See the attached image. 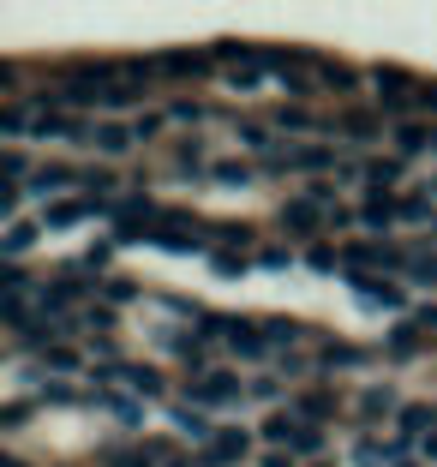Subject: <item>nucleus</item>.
I'll use <instances>...</instances> for the list:
<instances>
[{"label":"nucleus","mask_w":437,"mask_h":467,"mask_svg":"<svg viewBox=\"0 0 437 467\" xmlns=\"http://www.w3.org/2000/svg\"><path fill=\"white\" fill-rule=\"evenodd\" d=\"M317 78H324V90H342V97H348V90L359 84V72L342 67V60H324V67H317Z\"/></svg>","instance_id":"nucleus-14"},{"label":"nucleus","mask_w":437,"mask_h":467,"mask_svg":"<svg viewBox=\"0 0 437 467\" xmlns=\"http://www.w3.org/2000/svg\"><path fill=\"white\" fill-rule=\"evenodd\" d=\"M336 264H342V258H336L329 246H312V270H336Z\"/></svg>","instance_id":"nucleus-35"},{"label":"nucleus","mask_w":437,"mask_h":467,"mask_svg":"<svg viewBox=\"0 0 437 467\" xmlns=\"http://www.w3.org/2000/svg\"><path fill=\"white\" fill-rule=\"evenodd\" d=\"M432 426H437V408H425V401L401 408V431H413V438H420V431H432Z\"/></svg>","instance_id":"nucleus-15"},{"label":"nucleus","mask_w":437,"mask_h":467,"mask_svg":"<svg viewBox=\"0 0 437 467\" xmlns=\"http://www.w3.org/2000/svg\"><path fill=\"white\" fill-rule=\"evenodd\" d=\"M30 240H36V228H30V222H13V228H6V252H25Z\"/></svg>","instance_id":"nucleus-26"},{"label":"nucleus","mask_w":437,"mask_h":467,"mask_svg":"<svg viewBox=\"0 0 437 467\" xmlns=\"http://www.w3.org/2000/svg\"><path fill=\"white\" fill-rule=\"evenodd\" d=\"M317 443H324V438H317L312 426H300V431H294V450H317Z\"/></svg>","instance_id":"nucleus-39"},{"label":"nucleus","mask_w":437,"mask_h":467,"mask_svg":"<svg viewBox=\"0 0 437 467\" xmlns=\"http://www.w3.org/2000/svg\"><path fill=\"white\" fill-rule=\"evenodd\" d=\"M329 408H336V401H329V396H306V413H312V420H324Z\"/></svg>","instance_id":"nucleus-40"},{"label":"nucleus","mask_w":437,"mask_h":467,"mask_svg":"<svg viewBox=\"0 0 437 467\" xmlns=\"http://www.w3.org/2000/svg\"><path fill=\"white\" fill-rule=\"evenodd\" d=\"M216 270L222 275H246V252H216Z\"/></svg>","instance_id":"nucleus-29"},{"label":"nucleus","mask_w":437,"mask_h":467,"mask_svg":"<svg viewBox=\"0 0 437 467\" xmlns=\"http://www.w3.org/2000/svg\"><path fill=\"white\" fill-rule=\"evenodd\" d=\"M371 78H378V97H383V109H390V114H408L413 109V102H420V97H413V90H408V72H401V67H378V72H371Z\"/></svg>","instance_id":"nucleus-1"},{"label":"nucleus","mask_w":437,"mask_h":467,"mask_svg":"<svg viewBox=\"0 0 437 467\" xmlns=\"http://www.w3.org/2000/svg\"><path fill=\"white\" fill-rule=\"evenodd\" d=\"M420 102H425V109H437V90H432V84H425V90H420Z\"/></svg>","instance_id":"nucleus-43"},{"label":"nucleus","mask_w":437,"mask_h":467,"mask_svg":"<svg viewBox=\"0 0 437 467\" xmlns=\"http://www.w3.org/2000/svg\"><path fill=\"white\" fill-rule=\"evenodd\" d=\"M396 216H401V204H390V198H371V204L359 210V222H366L371 234H383V228H396Z\"/></svg>","instance_id":"nucleus-12"},{"label":"nucleus","mask_w":437,"mask_h":467,"mask_svg":"<svg viewBox=\"0 0 437 467\" xmlns=\"http://www.w3.org/2000/svg\"><path fill=\"white\" fill-rule=\"evenodd\" d=\"M48 366H55V371H72V366H78V359H72L67 348H48Z\"/></svg>","instance_id":"nucleus-38"},{"label":"nucleus","mask_w":437,"mask_h":467,"mask_svg":"<svg viewBox=\"0 0 437 467\" xmlns=\"http://www.w3.org/2000/svg\"><path fill=\"white\" fill-rule=\"evenodd\" d=\"M294 431H300V426H294L287 413H276L270 426H264V438H270V443H294Z\"/></svg>","instance_id":"nucleus-24"},{"label":"nucleus","mask_w":437,"mask_h":467,"mask_svg":"<svg viewBox=\"0 0 437 467\" xmlns=\"http://www.w3.org/2000/svg\"><path fill=\"white\" fill-rule=\"evenodd\" d=\"M366 180H371V198H390V186L401 180V162H396V156H383V162L366 168Z\"/></svg>","instance_id":"nucleus-11"},{"label":"nucleus","mask_w":437,"mask_h":467,"mask_svg":"<svg viewBox=\"0 0 437 467\" xmlns=\"http://www.w3.org/2000/svg\"><path fill=\"white\" fill-rule=\"evenodd\" d=\"M156 67L174 72V78H204V72H210V55H192V48H168V55H156Z\"/></svg>","instance_id":"nucleus-4"},{"label":"nucleus","mask_w":437,"mask_h":467,"mask_svg":"<svg viewBox=\"0 0 437 467\" xmlns=\"http://www.w3.org/2000/svg\"><path fill=\"white\" fill-rule=\"evenodd\" d=\"M0 126H6V138H18V132H25V109H6V114H0Z\"/></svg>","instance_id":"nucleus-34"},{"label":"nucleus","mask_w":437,"mask_h":467,"mask_svg":"<svg viewBox=\"0 0 437 467\" xmlns=\"http://www.w3.org/2000/svg\"><path fill=\"white\" fill-rule=\"evenodd\" d=\"M432 216V204H425V198H408V204H401V222H425Z\"/></svg>","instance_id":"nucleus-33"},{"label":"nucleus","mask_w":437,"mask_h":467,"mask_svg":"<svg viewBox=\"0 0 437 467\" xmlns=\"http://www.w3.org/2000/svg\"><path fill=\"white\" fill-rule=\"evenodd\" d=\"M264 467H294V455H282V450H276V455H264Z\"/></svg>","instance_id":"nucleus-42"},{"label":"nucleus","mask_w":437,"mask_h":467,"mask_svg":"<svg viewBox=\"0 0 437 467\" xmlns=\"http://www.w3.org/2000/svg\"><path fill=\"white\" fill-rule=\"evenodd\" d=\"M90 210H109V204H96V198H60V204H48V228H67V222L90 216Z\"/></svg>","instance_id":"nucleus-6"},{"label":"nucleus","mask_w":437,"mask_h":467,"mask_svg":"<svg viewBox=\"0 0 437 467\" xmlns=\"http://www.w3.org/2000/svg\"><path fill=\"white\" fill-rule=\"evenodd\" d=\"M246 431H216V443L204 450V467H228V462H246Z\"/></svg>","instance_id":"nucleus-3"},{"label":"nucleus","mask_w":437,"mask_h":467,"mask_svg":"<svg viewBox=\"0 0 437 467\" xmlns=\"http://www.w3.org/2000/svg\"><path fill=\"white\" fill-rule=\"evenodd\" d=\"M287 162H294V168H329V162H336V156H329V150H294V156H287Z\"/></svg>","instance_id":"nucleus-28"},{"label":"nucleus","mask_w":437,"mask_h":467,"mask_svg":"<svg viewBox=\"0 0 437 467\" xmlns=\"http://www.w3.org/2000/svg\"><path fill=\"white\" fill-rule=\"evenodd\" d=\"M342 126H348V138H378V114H366V109H354Z\"/></svg>","instance_id":"nucleus-21"},{"label":"nucleus","mask_w":437,"mask_h":467,"mask_svg":"<svg viewBox=\"0 0 437 467\" xmlns=\"http://www.w3.org/2000/svg\"><path fill=\"white\" fill-rule=\"evenodd\" d=\"M0 288H6V300H18V294L30 288V275L18 270V264H6V270H0Z\"/></svg>","instance_id":"nucleus-23"},{"label":"nucleus","mask_w":437,"mask_h":467,"mask_svg":"<svg viewBox=\"0 0 437 467\" xmlns=\"http://www.w3.org/2000/svg\"><path fill=\"white\" fill-rule=\"evenodd\" d=\"M216 240H228V246H240V252H246V246H252V228H234V222H216Z\"/></svg>","instance_id":"nucleus-27"},{"label":"nucleus","mask_w":437,"mask_h":467,"mask_svg":"<svg viewBox=\"0 0 437 467\" xmlns=\"http://www.w3.org/2000/svg\"><path fill=\"white\" fill-rule=\"evenodd\" d=\"M67 168H60V162H48V168H36V174H30V192H60V186H67Z\"/></svg>","instance_id":"nucleus-16"},{"label":"nucleus","mask_w":437,"mask_h":467,"mask_svg":"<svg viewBox=\"0 0 437 467\" xmlns=\"http://www.w3.org/2000/svg\"><path fill=\"white\" fill-rule=\"evenodd\" d=\"M0 467H25V462H0Z\"/></svg>","instance_id":"nucleus-44"},{"label":"nucleus","mask_w":437,"mask_h":467,"mask_svg":"<svg viewBox=\"0 0 437 467\" xmlns=\"http://www.w3.org/2000/svg\"><path fill=\"white\" fill-rule=\"evenodd\" d=\"M354 359H359L354 348H329V354H324V366H354Z\"/></svg>","instance_id":"nucleus-36"},{"label":"nucleus","mask_w":437,"mask_h":467,"mask_svg":"<svg viewBox=\"0 0 437 467\" xmlns=\"http://www.w3.org/2000/svg\"><path fill=\"white\" fill-rule=\"evenodd\" d=\"M216 60H234V67H240V60H264V55L252 48V42H234L228 36V42H216Z\"/></svg>","instance_id":"nucleus-20"},{"label":"nucleus","mask_w":437,"mask_h":467,"mask_svg":"<svg viewBox=\"0 0 437 467\" xmlns=\"http://www.w3.org/2000/svg\"><path fill=\"white\" fill-rule=\"evenodd\" d=\"M264 342H300V324L294 317H264Z\"/></svg>","instance_id":"nucleus-19"},{"label":"nucleus","mask_w":437,"mask_h":467,"mask_svg":"<svg viewBox=\"0 0 437 467\" xmlns=\"http://www.w3.org/2000/svg\"><path fill=\"white\" fill-rule=\"evenodd\" d=\"M359 294H366V300H378V306H401V288H396V282H366V275H359Z\"/></svg>","instance_id":"nucleus-17"},{"label":"nucleus","mask_w":437,"mask_h":467,"mask_svg":"<svg viewBox=\"0 0 437 467\" xmlns=\"http://www.w3.org/2000/svg\"><path fill=\"white\" fill-rule=\"evenodd\" d=\"M192 401H240V378L204 371V378H192Z\"/></svg>","instance_id":"nucleus-2"},{"label":"nucleus","mask_w":437,"mask_h":467,"mask_svg":"<svg viewBox=\"0 0 437 467\" xmlns=\"http://www.w3.org/2000/svg\"><path fill=\"white\" fill-rule=\"evenodd\" d=\"M174 426L186 431V438H198V443H204V450H210V443H216V426H210V420H204V413H198V408H174Z\"/></svg>","instance_id":"nucleus-8"},{"label":"nucleus","mask_w":437,"mask_h":467,"mask_svg":"<svg viewBox=\"0 0 437 467\" xmlns=\"http://www.w3.org/2000/svg\"><path fill=\"white\" fill-rule=\"evenodd\" d=\"M390 408H396V396H390V389H366V396H359V413H366V420H383Z\"/></svg>","instance_id":"nucleus-18"},{"label":"nucleus","mask_w":437,"mask_h":467,"mask_svg":"<svg viewBox=\"0 0 437 467\" xmlns=\"http://www.w3.org/2000/svg\"><path fill=\"white\" fill-rule=\"evenodd\" d=\"M120 384L132 389V396H162V378L144 371V366H120Z\"/></svg>","instance_id":"nucleus-13"},{"label":"nucleus","mask_w":437,"mask_h":467,"mask_svg":"<svg viewBox=\"0 0 437 467\" xmlns=\"http://www.w3.org/2000/svg\"><path fill=\"white\" fill-rule=\"evenodd\" d=\"M252 168L246 162H216V186H246Z\"/></svg>","instance_id":"nucleus-22"},{"label":"nucleus","mask_w":437,"mask_h":467,"mask_svg":"<svg viewBox=\"0 0 437 467\" xmlns=\"http://www.w3.org/2000/svg\"><path fill=\"white\" fill-rule=\"evenodd\" d=\"M312 222H317V204H312V198H294V204H282V228H287V234H312Z\"/></svg>","instance_id":"nucleus-9"},{"label":"nucleus","mask_w":437,"mask_h":467,"mask_svg":"<svg viewBox=\"0 0 437 467\" xmlns=\"http://www.w3.org/2000/svg\"><path fill=\"white\" fill-rule=\"evenodd\" d=\"M264 270H287V264H294V252H282V246H270V252H264Z\"/></svg>","instance_id":"nucleus-32"},{"label":"nucleus","mask_w":437,"mask_h":467,"mask_svg":"<svg viewBox=\"0 0 437 467\" xmlns=\"http://www.w3.org/2000/svg\"><path fill=\"white\" fill-rule=\"evenodd\" d=\"M84 294V282H78V270H67L60 275V282H48V288H42V312H55V306H72Z\"/></svg>","instance_id":"nucleus-5"},{"label":"nucleus","mask_w":437,"mask_h":467,"mask_svg":"<svg viewBox=\"0 0 437 467\" xmlns=\"http://www.w3.org/2000/svg\"><path fill=\"white\" fill-rule=\"evenodd\" d=\"M282 84H287V97H312V90H317L306 72H282Z\"/></svg>","instance_id":"nucleus-30"},{"label":"nucleus","mask_w":437,"mask_h":467,"mask_svg":"<svg viewBox=\"0 0 437 467\" xmlns=\"http://www.w3.org/2000/svg\"><path fill=\"white\" fill-rule=\"evenodd\" d=\"M425 144H437L432 126H420V120H401V126H396V150H401V156H420Z\"/></svg>","instance_id":"nucleus-7"},{"label":"nucleus","mask_w":437,"mask_h":467,"mask_svg":"<svg viewBox=\"0 0 437 467\" xmlns=\"http://www.w3.org/2000/svg\"><path fill=\"white\" fill-rule=\"evenodd\" d=\"M390 348H396V354H413V348H420V330H413V324H396V330H390Z\"/></svg>","instance_id":"nucleus-25"},{"label":"nucleus","mask_w":437,"mask_h":467,"mask_svg":"<svg viewBox=\"0 0 437 467\" xmlns=\"http://www.w3.org/2000/svg\"><path fill=\"white\" fill-rule=\"evenodd\" d=\"M240 138H246L252 150H264V144H270V132H264V126H240Z\"/></svg>","instance_id":"nucleus-37"},{"label":"nucleus","mask_w":437,"mask_h":467,"mask_svg":"<svg viewBox=\"0 0 437 467\" xmlns=\"http://www.w3.org/2000/svg\"><path fill=\"white\" fill-rule=\"evenodd\" d=\"M90 138H96V144H102V150H109V156H120L126 144H132V138H138V132H132V126H120V120H102V126H96Z\"/></svg>","instance_id":"nucleus-10"},{"label":"nucleus","mask_w":437,"mask_h":467,"mask_svg":"<svg viewBox=\"0 0 437 467\" xmlns=\"http://www.w3.org/2000/svg\"><path fill=\"white\" fill-rule=\"evenodd\" d=\"M354 455H359V462H366V467H378V462H383V455H390V450H378V443H359Z\"/></svg>","instance_id":"nucleus-41"},{"label":"nucleus","mask_w":437,"mask_h":467,"mask_svg":"<svg viewBox=\"0 0 437 467\" xmlns=\"http://www.w3.org/2000/svg\"><path fill=\"white\" fill-rule=\"evenodd\" d=\"M25 401H13V408H0V426H6V431H18V426H25Z\"/></svg>","instance_id":"nucleus-31"},{"label":"nucleus","mask_w":437,"mask_h":467,"mask_svg":"<svg viewBox=\"0 0 437 467\" xmlns=\"http://www.w3.org/2000/svg\"><path fill=\"white\" fill-rule=\"evenodd\" d=\"M432 234H437V216H432Z\"/></svg>","instance_id":"nucleus-45"}]
</instances>
